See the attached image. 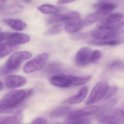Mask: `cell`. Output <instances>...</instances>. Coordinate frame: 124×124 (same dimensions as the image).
I'll return each instance as SVG.
<instances>
[{
    "mask_svg": "<svg viewBox=\"0 0 124 124\" xmlns=\"http://www.w3.org/2000/svg\"><path fill=\"white\" fill-rule=\"evenodd\" d=\"M47 120L43 117H38L35 119L31 123V124H47Z\"/></svg>",
    "mask_w": 124,
    "mask_h": 124,
    "instance_id": "obj_32",
    "label": "cell"
},
{
    "mask_svg": "<svg viewBox=\"0 0 124 124\" xmlns=\"http://www.w3.org/2000/svg\"><path fill=\"white\" fill-rule=\"evenodd\" d=\"M108 83L106 81L99 82L94 86L90 94L85 101L86 105L93 104L104 98L108 89Z\"/></svg>",
    "mask_w": 124,
    "mask_h": 124,
    "instance_id": "obj_4",
    "label": "cell"
},
{
    "mask_svg": "<svg viewBox=\"0 0 124 124\" xmlns=\"http://www.w3.org/2000/svg\"><path fill=\"white\" fill-rule=\"evenodd\" d=\"M87 34L85 33H78L72 35V38L75 40H80L86 37Z\"/></svg>",
    "mask_w": 124,
    "mask_h": 124,
    "instance_id": "obj_30",
    "label": "cell"
},
{
    "mask_svg": "<svg viewBox=\"0 0 124 124\" xmlns=\"http://www.w3.org/2000/svg\"><path fill=\"white\" fill-rule=\"evenodd\" d=\"M23 1L26 3H30L31 2V0H23Z\"/></svg>",
    "mask_w": 124,
    "mask_h": 124,
    "instance_id": "obj_36",
    "label": "cell"
},
{
    "mask_svg": "<svg viewBox=\"0 0 124 124\" xmlns=\"http://www.w3.org/2000/svg\"><path fill=\"white\" fill-rule=\"evenodd\" d=\"M92 50L88 47H83L79 50L75 57V62L78 66L83 67L90 63Z\"/></svg>",
    "mask_w": 124,
    "mask_h": 124,
    "instance_id": "obj_9",
    "label": "cell"
},
{
    "mask_svg": "<svg viewBox=\"0 0 124 124\" xmlns=\"http://www.w3.org/2000/svg\"><path fill=\"white\" fill-rule=\"evenodd\" d=\"M30 40V38L27 35L21 33H9L4 42L18 45L24 44ZM3 43V42H2Z\"/></svg>",
    "mask_w": 124,
    "mask_h": 124,
    "instance_id": "obj_13",
    "label": "cell"
},
{
    "mask_svg": "<svg viewBox=\"0 0 124 124\" xmlns=\"http://www.w3.org/2000/svg\"><path fill=\"white\" fill-rule=\"evenodd\" d=\"M124 24V16L121 14H110L99 22L97 24L98 29H108L119 26Z\"/></svg>",
    "mask_w": 124,
    "mask_h": 124,
    "instance_id": "obj_6",
    "label": "cell"
},
{
    "mask_svg": "<svg viewBox=\"0 0 124 124\" xmlns=\"http://www.w3.org/2000/svg\"><path fill=\"white\" fill-rule=\"evenodd\" d=\"M3 23L17 31H21L26 29L27 24L25 22L19 19L5 18L3 20Z\"/></svg>",
    "mask_w": 124,
    "mask_h": 124,
    "instance_id": "obj_17",
    "label": "cell"
},
{
    "mask_svg": "<svg viewBox=\"0 0 124 124\" xmlns=\"http://www.w3.org/2000/svg\"><path fill=\"white\" fill-rule=\"evenodd\" d=\"M68 19V14H56L49 17L47 20V22L49 24L59 22L66 23Z\"/></svg>",
    "mask_w": 124,
    "mask_h": 124,
    "instance_id": "obj_23",
    "label": "cell"
},
{
    "mask_svg": "<svg viewBox=\"0 0 124 124\" xmlns=\"http://www.w3.org/2000/svg\"><path fill=\"white\" fill-rule=\"evenodd\" d=\"M120 62L119 61H115L113 62L112 63H111L110 65V67H114L117 65H119L120 63Z\"/></svg>",
    "mask_w": 124,
    "mask_h": 124,
    "instance_id": "obj_34",
    "label": "cell"
},
{
    "mask_svg": "<svg viewBox=\"0 0 124 124\" xmlns=\"http://www.w3.org/2000/svg\"><path fill=\"white\" fill-rule=\"evenodd\" d=\"M18 45H13L8 43H0V58H4L8 55L18 50Z\"/></svg>",
    "mask_w": 124,
    "mask_h": 124,
    "instance_id": "obj_19",
    "label": "cell"
},
{
    "mask_svg": "<svg viewBox=\"0 0 124 124\" xmlns=\"http://www.w3.org/2000/svg\"><path fill=\"white\" fill-rule=\"evenodd\" d=\"M117 102V100L116 99H114L110 101L109 102H108L107 103L104 104L102 107V109H104V110L108 109L114 106Z\"/></svg>",
    "mask_w": 124,
    "mask_h": 124,
    "instance_id": "obj_31",
    "label": "cell"
},
{
    "mask_svg": "<svg viewBox=\"0 0 124 124\" xmlns=\"http://www.w3.org/2000/svg\"><path fill=\"white\" fill-rule=\"evenodd\" d=\"M24 104L16 107H0V112L1 114H17L19 112H21L24 109Z\"/></svg>",
    "mask_w": 124,
    "mask_h": 124,
    "instance_id": "obj_24",
    "label": "cell"
},
{
    "mask_svg": "<svg viewBox=\"0 0 124 124\" xmlns=\"http://www.w3.org/2000/svg\"><path fill=\"white\" fill-rule=\"evenodd\" d=\"M27 83L26 78L22 76L11 75L5 80V85L8 88L14 89L23 87Z\"/></svg>",
    "mask_w": 124,
    "mask_h": 124,
    "instance_id": "obj_15",
    "label": "cell"
},
{
    "mask_svg": "<svg viewBox=\"0 0 124 124\" xmlns=\"http://www.w3.org/2000/svg\"><path fill=\"white\" fill-rule=\"evenodd\" d=\"M123 34H124V24L112 29L104 30L97 29L91 32V36L94 38H98L118 36Z\"/></svg>",
    "mask_w": 124,
    "mask_h": 124,
    "instance_id": "obj_11",
    "label": "cell"
},
{
    "mask_svg": "<svg viewBox=\"0 0 124 124\" xmlns=\"http://www.w3.org/2000/svg\"><path fill=\"white\" fill-rule=\"evenodd\" d=\"M48 58L49 55L47 53L39 54L25 64L23 71L27 74L39 71L43 68Z\"/></svg>",
    "mask_w": 124,
    "mask_h": 124,
    "instance_id": "obj_5",
    "label": "cell"
},
{
    "mask_svg": "<svg viewBox=\"0 0 124 124\" xmlns=\"http://www.w3.org/2000/svg\"><path fill=\"white\" fill-rule=\"evenodd\" d=\"M92 79L91 75L81 77L59 74L52 76L50 82L53 85L61 88L75 87L87 83Z\"/></svg>",
    "mask_w": 124,
    "mask_h": 124,
    "instance_id": "obj_2",
    "label": "cell"
},
{
    "mask_svg": "<svg viewBox=\"0 0 124 124\" xmlns=\"http://www.w3.org/2000/svg\"><path fill=\"white\" fill-rule=\"evenodd\" d=\"M67 123L71 124H89L91 123L90 120L85 118V117L67 120Z\"/></svg>",
    "mask_w": 124,
    "mask_h": 124,
    "instance_id": "obj_27",
    "label": "cell"
},
{
    "mask_svg": "<svg viewBox=\"0 0 124 124\" xmlns=\"http://www.w3.org/2000/svg\"><path fill=\"white\" fill-rule=\"evenodd\" d=\"M38 9L45 14H56L61 10V8L50 5L45 4L39 6Z\"/></svg>",
    "mask_w": 124,
    "mask_h": 124,
    "instance_id": "obj_21",
    "label": "cell"
},
{
    "mask_svg": "<svg viewBox=\"0 0 124 124\" xmlns=\"http://www.w3.org/2000/svg\"><path fill=\"white\" fill-rule=\"evenodd\" d=\"M117 90H118V88L116 86H112L109 87L108 91L104 98L106 99L109 98L117 93Z\"/></svg>",
    "mask_w": 124,
    "mask_h": 124,
    "instance_id": "obj_29",
    "label": "cell"
},
{
    "mask_svg": "<svg viewBox=\"0 0 124 124\" xmlns=\"http://www.w3.org/2000/svg\"><path fill=\"white\" fill-rule=\"evenodd\" d=\"M32 56V54L28 51L16 52L8 58L5 66L9 70L13 71L18 68L22 62L29 59Z\"/></svg>",
    "mask_w": 124,
    "mask_h": 124,
    "instance_id": "obj_8",
    "label": "cell"
},
{
    "mask_svg": "<svg viewBox=\"0 0 124 124\" xmlns=\"http://www.w3.org/2000/svg\"><path fill=\"white\" fill-rule=\"evenodd\" d=\"M101 53L98 50H95L92 51L91 56L90 63H96L101 58Z\"/></svg>",
    "mask_w": 124,
    "mask_h": 124,
    "instance_id": "obj_28",
    "label": "cell"
},
{
    "mask_svg": "<svg viewBox=\"0 0 124 124\" xmlns=\"http://www.w3.org/2000/svg\"><path fill=\"white\" fill-rule=\"evenodd\" d=\"M70 107L67 106L60 107L54 109L50 115L51 118H55L64 116L71 111Z\"/></svg>",
    "mask_w": 124,
    "mask_h": 124,
    "instance_id": "obj_22",
    "label": "cell"
},
{
    "mask_svg": "<svg viewBox=\"0 0 124 124\" xmlns=\"http://www.w3.org/2000/svg\"><path fill=\"white\" fill-rule=\"evenodd\" d=\"M100 108L95 106H90L78 110L70 111L67 114V120L74 119L80 117H85L92 115L97 112Z\"/></svg>",
    "mask_w": 124,
    "mask_h": 124,
    "instance_id": "obj_12",
    "label": "cell"
},
{
    "mask_svg": "<svg viewBox=\"0 0 124 124\" xmlns=\"http://www.w3.org/2000/svg\"><path fill=\"white\" fill-rule=\"evenodd\" d=\"M61 66L57 63L50 64L46 68L45 71L48 73H55L61 70Z\"/></svg>",
    "mask_w": 124,
    "mask_h": 124,
    "instance_id": "obj_26",
    "label": "cell"
},
{
    "mask_svg": "<svg viewBox=\"0 0 124 124\" xmlns=\"http://www.w3.org/2000/svg\"><path fill=\"white\" fill-rule=\"evenodd\" d=\"M116 8V6L111 3H104L101 4L96 11L93 13L99 21L109 15V14Z\"/></svg>",
    "mask_w": 124,
    "mask_h": 124,
    "instance_id": "obj_14",
    "label": "cell"
},
{
    "mask_svg": "<svg viewBox=\"0 0 124 124\" xmlns=\"http://www.w3.org/2000/svg\"><path fill=\"white\" fill-rule=\"evenodd\" d=\"M88 92L87 86L83 87L76 95L64 101V103L70 104H77L82 102L85 98Z\"/></svg>",
    "mask_w": 124,
    "mask_h": 124,
    "instance_id": "obj_16",
    "label": "cell"
},
{
    "mask_svg": "<svg viewBox=\"0 0 124 124\" xmlns=\"http://www.w3.org/2000/svg\"><path fill=\"white\" fill-rule=\"evenodd\" d=\"M76 0H58V3L59 4H66L69 3L71 2Z\"/></svg>",
    "mask_w": 124,
    "mask_h": 124,
    "instance_id": "obj_33",
    "label": "cell"
},
{
    "mask_svg": "<svg viewBox=\"0 0 124 124\" xmlns=\"http://www.w3.org/2000/svg\"><path fill=\"white\" fill-rule=\"evenodd\" d=\"M24 8L18 4H13L7 8L1 9V14L3 16H9L18 14L22 12Z\"/></svg>",
    "mask_w": 124,
    "mask_h": 124,
    "instance_id": "obj_20",
    "label": "cell"
},
{
    "mask_svg": "<svg viewBox=\"0 0 124 124\" xmlns=\"http://www.w3.org/2000/svg\"><path fill=\"white\" fill-rule=\"evenodd\" d=\"M22 112H19L11 116H1L0 117V124H20L23 120Z\"/></svg>",
    "mask_w": 124,
    "mask_h": 124,
    "instance_id": "obj_18",
    "label": "cell"
},
{
    "mask_svg": "<svg viewBox=\"0 0 124 124\" xmlns=\"http://www.w3.org/2000/svg\"><path fill=\"white\" fill-rule=\"evenodd\" d=\"M63 26L61 24H57L49 29L46 32L47 35H53L60 33L63 30Z\"/></svg>",
    "mask_w": 124,
    "mask_h": 124,
    "instance_id": "obj_25",
    "label": "cell"
},
{
    "mask_svg": "<svg viewBox=\"0 0 124 124\" xmlns=\"http://www.w3.org/2000/svg\"><path fill=\"white\" fill-rule=\"evenodd\" d=\"M3 87V85L2 82V81H0V91H1L2 90Z\"/></svg>",
    "mask_w": 124,
    "mask_h": 124,
    "instance_id": "obj_35",
    "label": "cell"
},
{
    "mask_svg": "<svg viewBox=\"0 0 124 124\" xmlns=\"http://www.w3.org/2000/svg\"><path fill=\"white\" fill-rule=\"evenodd\" d=\"M68 20L66 22L65 31L69 33L79 31L84 27L83 21L79 13L75 11L68 13Z\"/></svg>",
    "mask_w": 124,
    "mask_h": 124,
    "instance_id": "obj_7",
    "label": "cell"
},
{
    "mask_svg": "<svg viewBox=\"0 0 124 124\" xmlns=\"http://www.w3.org/2000/svg\"><path fill=\"white\" fill-rule=\"evenodd\" d=\"M124 42V37L120 35L94 38L90 40L89 43L94 45L115 46Z\"/></svg>",
    "mask_w": 124,
    "mask_h": 124,
    "instance_id": "obj_10",
    "label": "cell"
},
{
    "mask_svg": "<svg viewBox=\"0 0 124 124\" xmlns=\"http://www.w3.org/2000/svg\"><path fill=\"white\" fill-rule=\"evenodd\" d=\"M98 120L104 124L119 123L124 122V111L119 108L103 110L99 114Z\"/></svg>",
    "mask_w": 124,
    "mask_h": 124,
    "instance_id": "obj_3",
    "label": "cell"
},
{
    "mask_svg": "<svg viewBox=\"0 0 124 124\" xmlns=\"http://www.w3.org/2000/svg\"><path fill=\"white\" fill-rule=\"evenodd\" d=\"M6 0H0V3H5Z\"/></svg>",
    "mask_w": 124,
    "mask_h": 124,
    "instance_id": "obj_37",
    "label": "cell"
},
{
    "mask_svg": "<svg viewBox=\"0 0 124 124\" xmlns=\"http://www.w3.org/2000/svg\"><path fill=\"white\" fill-rule=\"evenodd\" d=\"M33 93L32 89L14 90L6 93L1 99L0 107H13L24 104L23 102Z\"/></svg>",
    "mask_w": 124,
    "mask_h": 124,
    "instance_id": "obj_1",
    "label": "cell"
}]
</instances>
